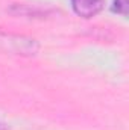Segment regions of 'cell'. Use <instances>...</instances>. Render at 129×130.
<instances>
[{
  "label": "cell",
  "mask_w": 129,
  "mask_h": 130,
  "mask_svg": "<svg viewBox=\"0 0 129 130\" xmlns=\"http://www.w3.org/2000/svg\"><path fill=\"white\" fill-rule=\"evenodd\" d=\"M112 11L117 12V14L126 15V14H128V0H114Z\"/></svg>",
  "instance_id": "2"
},
{
  "label": "cell",
  "mask_w": 129,
  "mask_h": 130,
  "mask_svg": "<svg viewBox=\"0 0 129 130\" xmlns=\"http://www.w3.org/2000/svg\"><path fill=\"white\" fill-rule=\"evenodd\" d=\"M71 6L79 17L91 18L103 9L105 0H71Z\"/></svg>",
  "instance_id": "1"
}]
</instances>
